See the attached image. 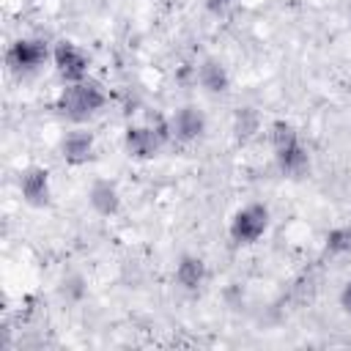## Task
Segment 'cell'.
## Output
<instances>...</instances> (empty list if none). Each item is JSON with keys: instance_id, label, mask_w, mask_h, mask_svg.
Masks as SVG:
<instances>
[{"instance_id": "obj_10", "label": "cell", "mask_w": 351, "mask_h": 351, "mask_svg": "<svg viewBox=\"0 0 351 351\" xmlns=\"http://www.w3.org/2000/svg\"><path fill=\"white\" fill-rule=\"evenodd\" d=\"M88 203H90V208H93L96 214L112 217V214H118V208H121V192H118V186H115L112 181L99 178V181H93L90 189H88Z\"/></svg>"}, {"instance_id": "obj_15", "label": "cell", "mask_w": 351, "mask_h": 351, "mask_svg": "<svg viewBox=\"0 0 351 351\" xmlns=\"http://www.w3.org/2000/svg\"><path fill=\"white\" fill-rule=\"evenodd\" d=\"M82 293H85L82 277H69V280H63V296H66V299H82Z\"/></svg>"}, {"instance_id": "obj_8", "label": "cell", "mask_w": 351, "mask_h": 351, "mask_svg": "<svg viewBox=\"0 0 351 351\" xmlns=\"http://www.w3.org/2000/svg\"><path fill=\"white\" fill-rule=\"evenodd\" d=\"M19 192H22V200L27 206L44 208L49 203V195H52L49 173L44 167H27V170H22V176H19Z\"/></svg>"}, {"instance_id": "obj_6", "label": "cell", "mask_w": 351, "mask_h": 351, "mask_svg": "<svg viewBox=\"0 0 351 351\" xmlns=\"http://www.w3.org/2000/svg\"><path fill=\"white\" fill-rule=\"evenodd\" d=\"M206 115H203V110H197V107H192V104H186V107H178L170 118H167V126H170V140H176V143H195V140H200L203 137V132H206Z\"/></svg>"}, {"instance_id": "obj_18", "label": "cell", "mask_w": 351, "mask_h": 351, "mask_svg": "<svg viewBox=\"0 0 351 351\" xmlns=\"http://www.w3.org/2000/svg\"><path fill=\"white\" fill-rule=\"evenodd\" d=\"M348 22H351V5H348Z\"/></svg>"}, {"instance_id": "obj_17", "label": "cell", "mask_w": 351, "mask_h": 351, "mask_svg": "<svg viewBox=\"0 0 351 351\" xmlns=\"http://www.w3.org/2000/svg\"><path fill=\"white\" fill-rule=\"evenodd\" d=\"M230 3H233V0H211L208 5H211V8H225V5H230Z\"/></svg>"}, {"instance_id": "obj_13", "label": "cell", "mask_w": 351, "mask_h": 351, "mask_svg": "<svg viewBox=\"0 0 351 351\" xmlns=\"http://www.w3.org/2000/svg\"><path fill=\"white\" fill-rule=\"evenodd\" d=\"M326 252L332 255H348L351 252V225L332 228L326 233Z\"/></svg>"}, {"instance_id": "obj_9", "label": "cell", "mask_w": 351, "mask_h": 351, "mask_svg": "<svg viewBox=\"0 0 351 351\" xmlns=\"http://www.w3.org/2000/svg\"><path fill=\"white\" fill-rule=\"evenodd\" d=\"M93 151H96V140H93V134L85 132V129L69 132V134L63 137V143H60V156L66 159V165H74V167L88 165V162L93 159Z\"/></svg>"}, {"instance_id": "obj_12", "label": "cell", "mask_w": 351, "mask_h": 351, "mask_svg": "<svg viewBox=\"0 0 351 351\" xmlns=\"http://www.w3.org/2000/svg\"><path fill=\"white\" fill-rule=\"evenodd\" d=\"M208 271H206V263L203 258L197 255H184L176 266V282L184 288V291H197L203 282H206Z\"/></svg>"}, {"instance_id": "obj_5", "label": "cell", "mask_w": 351, "mask_h": 351, "mask_svg": "<svg viewBox=\"0 0 351 351\" xmlns=\"http://www.w3.org/2000/svg\"><path fill=\"white\" fill-rule=\"evenodd\" d=\"M47 58H49V49L41 38H16L5 49V66H8V71H14L19 77L38 71Z\"/></svg>"}, {"instance_id": "obj_1", "label": "cell", "mask_w": 351, "mask_h": 351, "mask_svg": "<svg viewBox=\"0 0 351 351\" xmlns=\"http://www.w3.org/2000/svg\"><path fill=\"white\" fill-rule=\"evenodd\" d=\"M104 104H107L104 88H101L96 80H88V77L80 80V82H69V85L60 90L58 101H55L58 112H60L63 118H69V121H77V123L93 118Z\"/></svg>"}, {"instance_id": "obj_14", "label": "cell", "mask_w": 351, "mask_h": 351, "mask_svg": "<svg viewBox=\"0 0 351 351\" xmlns=\"http://www.w3.org/2000/svg\"><path fill=\"white\" fill-rule=\"evenodd\" d=\"M236 134L241 137V140H247V137H252L255 132H258V112L252 110V107H244V110H239L236 112Z\"/></svg>"}, {"instance_id": "obj_16", "label": "cell", "mask_w": 351, "mask_h": 351, "mask_svg": "<svg viewBox=\"0 0 351 351\" xmlns=\"http://www.w3.org/2000/svg\"><path fill=\"white\" fill-rule=\"evenodd\" d=\"M340 307L351 315V280L343 285V291H340Z\"/></svg>"}, {"instance_id": "obj_4", "label": "cell", "mask_w": 351, "mask_h": 351, "mask_svg": "<svg viewBox=\"0 0 351 351\" xmlns=\"http://www.w3.org/2000/svg\"><path fill=\"white\" fill-rule=\"evenodd\" d=\"M266 228H269V208L263 203H247V206H241L230 217L228 233H230L233 244L247 247V244L261 241L263 233H266Z\"/></svg>"}, {"instance_id": "obj_3", "label": "cell", "mask_w": 351, "mask_h": 351, "mask_svg": "<svg viewBox=\"0 0 351 351\" xmlns=\"http://www.w3.org/2000/svg\"><path fill=\"white\" fill-rule=\"evenodd\" d=\"M170 143L167 121H156L151 126H129L123 132V148L132 159H154L162 145Z\"/></svg>"}, {"instance_id": "obj_11", "label": "cell", "mask_w": 351, "mask_h": 351, "mask_svg": "<svg viewBox=\"0 0 351 351\" xmlns=\"http://www.w3.org/2000/svg\"><path fill=\"white\" fill-rule=\"evenodd\" d=\"M197 82L200 88H206L208 93H225L230 88V74L228 69L214 60V58H206L200 66H197Z\"/></svg>"}, {"instance_id": "obj_7", "label": "cell", "mask_w": 351, "mask_h": 351, "mask_svg": "<svg viewBox=\"0 0 351 351\" xmlns=\"http://www.w3.org/2000/svg\"><path fill=\"white\" fill-rule=\"evenodd\" d=\"M52 63L55 71L66 80V82H80L88 77V55L71 44V41H58L52 49Z\"/></svg>"}, {"instance_id": "obj_2", "label": "cell", "mask_w": 351, "mask_h": 351, "mask_svg": "<svg viewBox=\"0 0 351 351\" xmlns=\"http://www.w3.org/2000/svg\"><path fill=\"white\" fill-rule=\"evenodd\" d=\"M271 148H274V159H277V167L288 176H299L307 170L310 165V154L296 132L293 123L288 121H274L271 123Z\"/></svg>"}]
</instances>
